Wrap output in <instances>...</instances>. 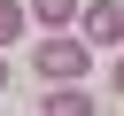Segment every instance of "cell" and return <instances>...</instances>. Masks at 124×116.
<instances>
[{"instance_id":"cell-1","label":"cell","mask_w":124,"mask_h":116,"mask_svg":"<svg viewBox=\"0 0 124 116\" xmlns=\"http://www.w3.org/2000/svg\"><path fill=\"white\" fill-rule=\"evenodd\" d=\"M85 62H93V46H85V39H70V31L39 39V77H46V85H78V77H85Z\"/></svg>"},{"instance_id":"cell-6","label":"cell","mask_w":124,"mask_h":116,"mask_svg":"<svg viewBox=\"0 0 124 116\" xmlns=\"http://www.w3.org/2000/svg\"><path fill=\"white\" fill-rule=\"evenodd\" d=\"M8 77H16V70H8V54H0V93H8Z\"/></svg>"},{"instance_id":"cell-5","label":"cell","mask_w":124,"mask_h":116,"mask_svg":"<svg viewBox=\"0 0 124 116\" xmlns=\"http://www.w3.org/2000/svg\"><path fill=\"white\" fill-rule=\"evenodd\" d=\"M23 23H31V15H23V0H0V46H8V39H23Z\"/></svg>"},{"instance_id":"cell-4","label":"cell","mask_w":124,"mask_h":116,"mask_svg":"<svg viewBox=\"0 0 124 116\" xmlns=\"http://www.w3.org/2000/svg\"><path fill=\"white\" fill-rule=\"evenodd\" d=\"M39 116H93V101H85V93H78V85H54V93H46V108H39Z\"/></svg>"},{"instance_id":"cell-2","label":"cell","mask_w":124,"mask_h":116,"mask_svg":"<svg viewBox=\"0 0 124 116\" xmlns=\"http://www.w3.org/2000/svg\"><path fill=\"white\" fill-rule=\"evenodd\" d=\"M78 39H85V46H116V39H124V0H93V8H78Z\"/></svg>"},{"instance_id":"cell-7","label":"cell","mask_w":124,"mask_h":116,"mask_svg":"<svg viewBox=\"0 0 124 116\" xmlns=\"http://www.w3.org/2000/svg\"><path fill=\"white\" fill-rule=\"evenodd\" d=\"M108 77H116V93H124V54H116V70H108Z\"/></svg>"},{"instance_id":"cell-3","label":"cell","mask_w":124,"mask_h":116,"mask_svg":"<svg viewBox=\"0 0 124 116\" xmlns=\"http://www.w3.org/2000/svg\"><path fill=\"white\" fill-rule=\"evenodd\" d=\"M23 15H31V23H46V31H70V23H78V0H31Z\"/></svg>"}]
</instances>
